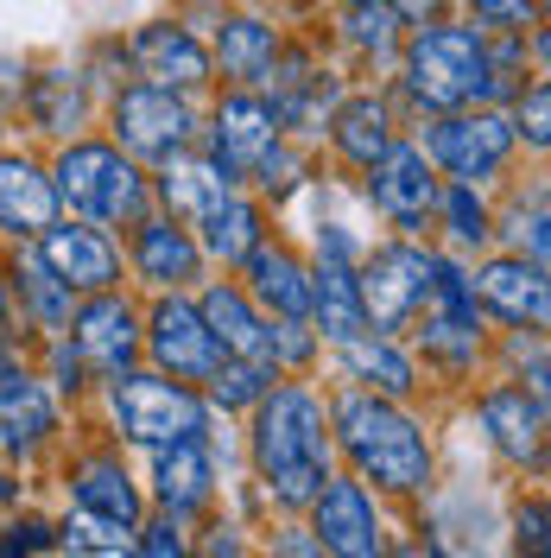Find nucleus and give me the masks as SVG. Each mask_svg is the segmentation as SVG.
I'll use <instances>...</instances> for the list:
<instances>
[{
  "label": "nucleus",
  "mask_w": 551,
  "mask_h": 558,
  "mask_svg": "<svg viewBox=\"0 0 551 558\" xmlns=\"http://www.w3.org/2000/svg\"><path fill=\"white\" fill-rule=\"evenodd\" d=\"M229 191H242V178L229 172V166H216L204 146H191V153H177L166 166H152V209H166L177 222H197Z\"/></svg>",
  "instance_id": "nucleus-31"
},
{
  "label": "nucleus",
  "mask_w": 551,
  "mask_h": 558,
  "mask_svg": "<svg viewBox=\"0 0 551 558\" xmlns=\"http://www.w3.org/2000/svg\"><path fill=\"white\" fill-rule=\"evenodd\" d=\"M463 20H476L482 33L526 38L532 26H546V0H463Z\"/></svg>",
  "instance_id": "nucleus-46"
},
{
  "label": "nucleus",
  "mask_w": 551,
  "mask_h": 558,
  "mask_svg": "<svg viewBox=\"0 0 551 558\" xmlns=\"http://www.w3.org/2000/svg\"><path fill=\"white\" fill-rule=\"evenodd\" d=\"M305 324L317 330V343L336 349L348 337L368 330V312H362V286H355V260H310V312Z\"/></svg>",
  "instance_id": "nucleus-33"
},
{
  "label": "nucleus",
  "mask_w": 551,
  "mask_h": 558,
  "mask_svg": "<svg viewBox=\"0 0 551 558\" xmlns=\"http://www.w3.org/2000/svg\"><path fill=\"white\" fill-rule=\"evenodd\" d=\"M102 128L134 166L152 172V166H166V159L191 153V146L204 140V102L127 76V83H114V89L102 96Z\"/></svg>",
  "instance_id": "nucleus-6"
},
{
  "label": "nucleus",
  "mask_w": 551,
  "mask_h": 558,
  "mask_svg": "<svg viewBox=\"0 0 551 558\" xmlns=\"http://www.w3.org/2000/svg\"><path fill=\"white\" fill-rule=\"evenodd\" d=\"M387 558H431V553L418 546V533H413V526H400V533H393V546H387Z\"/></svg>",
  "instance_id": "nucleus-53"
},
{
  "label": "nucleus",
  "mask_w": 551,
  "mask_h": 558,
  "mask_svg": "<svg viewBox=\"0 0 551 558\" xmlns=\"http://www.w3.org/2000/svg\"><path fill=\"white\" fill-rule=\"evenodd\" d=\"M139 488H146V508H152V514H172V521H184V526L197 521V514H209V508L222 501V488H229L216 425L197 432V438H177L166 451H146Z\"/></svg>",
  "instance_id": "nucleus-12"
},
{
  "label": "nucleus",
  "mask_w": 551,
  "mask_h": 558,
  "mask_svg": "<svg viewBox=\"0 0 551 558\" xmlns=\"http://www.w3.org/2000/svg\"><path fill=\"white\" fill-rule=\"evenodd\" d=\"M0 140H7V108H0Z\"/></svg>",
  "instance_id": "nucleus-56"
},
{
  "label": "nucleus",
  "mask_w": 551,
  "mask_h": 558,
  "mask_svg": "<svg viewBox=\"0 0 551 558\" xmlns=\"http://www.w3.org/2000/svg\"><path fill=\"white\" fill-rule=\"evenodd\" d=\"M438 166L425 159V146L413 140V128L380 153L362 172V204L375 209V222H387L393 235H418L431 242V209H438Z\"/></svg>",
  "instance_id": "nucleus-11"
},
{
  "label": "nucleus",
  "mask_w": 551,
  "mask_h": 558,
  "mask_svg": "<svg viewBox=\"0 0 551 558\" xmlns=\"http://www.w3.org/2000/svg\"><path fill=\"white\" fill-rule=\"evenodd\" d=\"M0 274H7V299H13V330H20L26 343L64 337L70 312H76V292L38 260L33 242H7L0 247Z\"/></svg>",
  "instance_id": "nucleus-22"
},
{
  "label": "nucleus",
  "mask_w": 551,
  "mask_h": 558,
  "mask_svg": "<svg viewBox=\"0 0 551 558\" xmlns=\"http://www.w3.org/2000/svg\"><path fill=\"white\" fill-rule=\"evenodd\" d=\"M323 362V343L305 317H273V368L279 375H317Z\"/></svg>",
  "instance_id": "nucleus-45"
},
{
  "label": "nucleus",
  "mask_w": 551,
  "mask_h": 558,
  "mask_svg": "<svg viewBox=\"0 0 551 558\" xmlns=\"http://www.w3.org/2000/svg\"><path fill=\"white\" fill-rule=\"evenodd\" d=\"M139 355H146V368H159L172 381H191V387H204L216 375V362H222V349H216L191 292L139 299Z\"/></svg>",
  "instance_id": "nucleus-13"
},
{
  "label": "nucleus",
  "mask_w": 551,
  "mask_h": 558,
  "mask_svg": "<svg viewBox=\"0 0 551 558\" xmlns=\"http://www.w3.org/2000/svg\"><path fill=\"white\" fill-rule=\"evenodd\" d=\"M96 413H102L108 445H121V451H134V457L166 451L177 438H197V432L216 425L204 387L172 381V375H159V368H146V362L96 387Z\"/></svg>",
  "instance_id": "nucleus-5"
},
{
  "label": "nucleus",
  "mask_w": 551,
  "mask_h": 558,
  "mask_svg": "<svg viewBox=\"0 0 551 558\" xmlns=\"http://www.w3.org/2000/svg\"><path fill=\"white\" fill-rule=\"evenodd\" d=\"M431 235L444 254H463V260H476L494 247V197H488L482 184H456L444 178L438 184V209H431Z\"/></svg>",
  "instance_id": "nucleus-34"
},
{
  "label": "nucleus",
  "mask_w": 551,
  "mask_h": 558,
  "mask_svg": "<svg viewBox=\"0 0 551 558\" xmlns=\"http://www.w3.org/2000/svg\"><path fill=\"white\" fill-rule=\"evenodd\" d=\"M127 45V70H134L139 83H159V89H172V96H191V102H204L209 89H216V64H209V38L191 26V20H146L134 33L121 38Z\"/></svg>",
  "instance_id": "nucleus-16"
},
{
  "label": "nucleus",
  "mask_w": 551,
  "mask_h": 558,
  "mask_svg": "<svg viewBox=\"0 0 551 558\" xmlns=\"http://www.w3.org/2000/svg\"><path fill=\"white\" fill-rule=\"evenodd\" d=\"M330 445H336V470L368 483L393 508H413L438 483V438H431L425 413L406 400L336 387L330 393Z\"/></svg>",
  "instance_id": "nucleus-2"
},
{
  "label": "nucleus",
  "mask_w": 551,
  "mask_h": 558,
  "mask_svg": "<svg viewBox=\"0 0 551 558\" xmlns=\"http://www.w3.org/2000/svg\"><path fill=\"white\" fill-rule=\"evenodd\" d=\"M476 425H482V445L494 451V463L507 470V476H546V457H551V407L546 393H532L526 381H507V375H494V381L476 387Z\"/></svg>",
  "instance_id": "nucleus-9"
},
{
  "label": "nucleus",
  "mask_w": 551,
  "mask_h": 558,
  "mask_svg": "<svg viewBox=\"0 0 551 558\" xmlns=\"http://www.w3.org/2000/svg\"><path fill=\"white\" fill-rule=\"evenodd\" d=\"M0 558H58V521L45 508H13L0 521Z\"/></svg>",
  "instance_id": "nucleus-43"
},
{
  "label": "nucleus",
  "mask_w": 551,
  "mask_h": 558,
  "mask_svg": "<svg viewBox=\"0 0 551 558\" xmlns=\"http://www.w3.org/2000/svg\"><path fill=\"white\" fill-rule=\"evenodd\" d=\"M33 368L64 407H89V400H96V375L83 368V355L70 349V337H45V343H33Z\"/></svg>",
  "instance_id": "nucleus-40"
},
{
  "label": "nucleus",
  "mask_w": 551,
  "mask_h": 558,
  "mask_svg": "<svg viewBox=\"0 0 551 558\" xmlns=\"http://www.w3.org/2000/svg\"><path fill=\"white\" fill-rule=\"evenodd\" d=\"M330 7H362V0H330Z\"/></svg>",
  "instance_id": "nucleus-55"
},
{
  "label": "nucleus",
  "mask_w": 551,
  "mask_h": 558,
  "mask_svg": "<svg viewBox=\"0 0 551 558\" xmlns=\"http://www.w3.org/2000/svg\"><path fill=\"white\" fill-rule=\"evenodd\" d=\"M33 501V476L20 470V463H0V521L13 514V508H26Z\"/></svg>",
  "instance_id": "nucleus-50"
},
{
  "label": "nucleus",
  "mask_w": 551,
  "mask_h": 558,
  "mask_svg": "<svg viewBox=\"0 0 551 558\" xmlns=\"http://www.w3.org/2000/svg\"><path fill=\"white\" fill-rule=\"evenodd\" d=\"M64 209L51 191V166L0 140V242H38V229H51Z\"/></svg>",
  "instance_id": "nucleus-26"
},
{
  "label": "nucleus",
  "mask_w": 551,
  "mask_h": 558,
  "mask_svg": "<svg viewBox=\"0 0 551 558\" xmlns=\"http://www.w3.org/2000/svg\"><path fill=\"white\" fill-rule=\"evenodd\" d=\"M330 38H336V51H343V64L355 70V76H387L393 58H400L406 26L393 20V7H387V0H362V7H336Z\"/></svg>",
  "instance_id": "nucleus-32"
},
{
  "label": "nucleus",
  "mask_w": 551,
  "mask_h": 558,
  "mask_svg": "<svg viewBox=\"0 0 551 558\" xmlns=\"http://www.w3.org/2000/svg\"><path fill=\"white\" fill-rule=\"evenodd\" d=\"M387 7H393V20H400L406 33H413V26H431V20H444L450 13V0H387Z\"/></svg>",
  "instance_id": "nucleus-51"
},
{
  "label": "nucleus",
  "mask_w": 551,
  "mask_h": 558,
  "mask_svg": "<svg viewBox=\"0 0 551 558\" xmlns=\"http://www.w3.org/2000/svg\"><path fill=\"white\" fill-rule=\"evenodd\" d=\"M336 355V375L343 387H362V393H380V400H406L418 407L425 400V368H418V355L406 337H393V330H362V337H348V343L330 349Z\"/></svg>",
  "instance_id": "nucleus-25"
},
{
  "label": "nucleus",
  "mask_w": 551,
  "mask_h": 558,
  "mask_svg": "<svg viewBox=\"0 0 551 558\" xmlns=\"http://www.w3.org/2000/svg\"><path fill=\"white\" fill-rule=\"evenodd\" d=\"M400 134H406V114L393 108L387 83H355V89L336 96V108H330V121H323L317 140H330V159L362 178Z\"/></svg>",
  "instance_id": "nucleus-21"
},
{
  "label": "nucleus",
  "mask_w": 551,
  "mask_h": 558,
  "mask_svg": "<svg viewBox=\"0 0 551 558\" xmlns=\"http://www.w3.org/2000/svg\"><path fill=\"white\" fill-rule=\"evenodd\" d=\"M507 553L514 558H551V501L539 488L507 495Z\"/></svg>",
  "instance_id": "nucleus-42"
},
{
  "label": "nucleus",
  "mask_w": 551,
  "mask_h": 558,
  "mask_svg": "<svg viewBox=\"0 0 551 558\" xmlns=\"http://www.w3.org/2000/svg\"><path fill=\"white\" fill-rule=\"evenodd\" d=\"M285 51V26L260 7H222L216 33H209V64L222 89H260L273 58Z\"/></svg>",
  "instance_id": "nucleus-24"
},
{
  "label": "nucleus",
  "mask_w": 551,
  "mask_h": 558,
  "mask_svg": "<svg viewBox=\"0 0 551 558\" xmlns=\"http://www.w3.org/2000/svg\"><path fill=\"white\" fill-rule=\"evenodd\" d=\"M242 457L247 488L242 514L254 526L273 514H305L310 495L336 476V445H330V393L317 375H279L254 413L242 418Z\"/></svg>",
  "instance_id": "nucleus-1"
},
{
  "label": "nucleus",
  "mask_w": 551,
  "mask_h": 558,
  "mask_svg": "<svg viewBox=\"0 0 551 558\" xmlns=\"http://www.w3.org/2000/svg\"><path fill=\"white\" fill-rule=\"evenodd\" d=\"M501 362H507V381H526L532 393H551L546 330H501Z\"/></svg>",
  "instance_id": "nucleus-44"
},
{
  "label": "nucleus",
  "mask_w": 551,
  "mask_h": 558,
  "mask_svg": "<svg viewBox=\"0 0 551 558\" xmlns=\"http://www.w3.org/2000/svg\"><path fill=\"white\" fill-rule=\"evenodd\" d=\"M310 140H279L273 153L260 159V172L247 178V191L260 197L267 209H279V204H292L298 191H310Z\"/></svg>",
  "instance_id": "nucleus-39"
},
{
  "label": "nucleus",
  "mask_w": 551,
  "mask_h": 558,
  "mask_svg": "<svg viewBox=\"0 0 551 558\" xmlns=\"http://www.w3.org/2000/svg\"><path fill=\"white\" fill-rule=\"evenodd\" d=\"M191 235H197V247H204L209 274H235L247 254L273 235V209L242 184V191H229L216 209H204V216L191 222Z\"/></svg>",
  "instance_id": "nucleus-30"
},
{
  "label": "nucleus",
  "mask_w": 551,
  "mask_h": 558,
  "mask_svg": "<svg viewBox=\"0 0 551 558\" xmlns=\"http://www.w3.org/2000/svg\"><path fill=\"white\" fill-rule=\"evenodd\" d=\"M413 140L425 146V159L438 166V178H456V184H482L494 191L501 178L514 172L519 159V140L507 108H450V114H425L413 128Z\"/></svg>",
  "instance_id": "nucleus-7"
},
{
  "label": "nucleus",
  "mask_w": 551,
  "mask_h": 558,
  "mask_svg": "<svg viewBox=\"0 0 551 558\" xmlns=\"http://www.w3.org/2000/svg\"><path fill=\"white\" fill-rule=\"evenodd\" d=\"M469 292L494 330H546L551 324V274L546 260H526L507 247H488L469 260Z\"/></svg>",
  "instance_id": "nucleus-17"
},
{
  "label": "nucleus",
  "mask_w": 551,
  "mask_h": 558,
  "mask_svg": "<svg viewBox=\"0 0 551 558\" xmlns=\"http://www.w3.org/2000/svg\"><path fill=\"white\" fill-rule=\"evenodd\" d=\"M64 337H70V349L83 355V368L96 375V387L146 362V355H139V299L127 292V286L76 299V312H70V324H64Z\"/></svg>",
  "instance_id": "nucleus-18"
},
{
  "label": "nucleus",
  "mask_w": 551,
  "mask_h": 558,
  "mask_svg": "<svg viewBox=\"0 0 551 558\" xmlns=\"http://www.w3.org/2000/svg\"><path fill=\"white\" fill-rule=\"evenodd\" d=\"M191 558H260V526L242 508L216 501L209 514L191 521Z\"/></svg>",
  "instance_id": "nucleus-37"
},
{
  "label": "nucleus",
  "mask_w": 551,
  "mask_h": 558,
  "mask_svg": "<svg viewBox=\"0 0 551 558\" xmlns=\"http://www.w3.org/2000/svg\"><path fill=\"white\" fill-rule=\"evenodd\" d=\"M127 558H191V526L146 508V521L134 526V553Z\"/></svg>",
  "instance_id": "nucleus-47"
},
{
  "label": "nucleus",
  "mask_w": 551,
  "mask_h": 558,
  "mask_svg": "<svg viewBox=\"0 0 551 558\" xmlns=\"http://www.w3.org/2000/svg\"><path fill=\"white\" fill-rule=\"evenodd\" d=\"M0 330H13V299H7V274H0Z\"/></svg>",
  "instance_id": "nucleus-54"
},
{
  "label": "nucleus",
  "mask_w": 551,
  "mask_h": 558,
  "mask_svg": "<svg viewBox=\"0 0 551 558\" xmlns=\"http://www.w3.org/2000/svg\"><path fill=\"white\" fill-rule=\"evenodd\" d=\"M121 260H127V286L152 292H197L209 279V260L191 222H177L166 209H146L134 229H121Z\"/></svg>",
  "instance_id": "nucleus-15"
},
{
  "label": "nucleus",
  "mask_w": 551,
  "mask_h": 558,
  "mask_svg": "<svg viewBox=\"0 0 551 558\" xmlns=\"http://www.w3.org/2000/svg\"><path fill=\"white\" fill-rule=\"evenodd\" d=\"M431 267H438V247L418 242V235H387V242L362 247L355 286H362L368 330L406 337V324H413V317L425 312V299H431Z\"/></svg>",
  "instance_id": "nucleus-8"
},
{
  "label": "nucleus",
  "mask_w": 551,
  "mask_h": 558,
  "mask_svg": "<svg viewBox=\"0 0 551 558\" xmlns=\"http://www.w3.org/2000/svg\"><path fill=\"white\" fill-rule=\"evenodd\" d=\"M317 539L323 558H387L393 546V501H380L368 483H355L348 470H336L330 483L310 495V508L298 514Z\"/></svg>",
  "instance_id": "nucleus-10"
},
{
  "label": "nucleus",
  "mask_w": 551,
  "mask_h": 558,
  "mask_svg": "<svg viewBox=\"0 0 551 558\" xmlns=\"http://www.w3.org/2000/svg\"><path fill=\"white\" fill-rule=\"evenodd\" d=\"M20 108H26V121L45 140H76V134H89V121H96V83L83 76V64L26 70Z\"/></svg>",
  "instance_id": "nucleus-29"
},
{
  "label": "nucleus",
  "mask_w": 551,
  "mask_h": 558,
  "mask_svg": "<svg viewBox=\"0 0 551 558\" xmlns=\"http://www.w3.org/2000/svg\"><path fill=\"white\" fill-rule=\"evenodd\" d=\"M273 381H279V368H267V362L222 355V362H216V375L204 381V400H209V413H216V418H247V413H254V400H260Z\"/></svg>",
  "instance_id": "nucleus-36"
},
{
  "label": "nucleus",
  "mask_w": 551,
  "mask_h": 558,
  "mask_svg": "<svg viewBox=\"0 0 551 558\" xmlns=\"http://www.w3.org/2000/svg\"><path fill=\"white\" fill-rule=\"evenodd\" d=\"M387 96L406 121L425 114H450V108H507L514 102V83L494 70L488 58V33L463 13H444L431 26H413L400 38V58L387 70Z\"/></svg>",
  "instance_id": "nucleus-3"
},
{
  "label": "nucleus",
  "mask_w": 551,
  "mask_h": 558,
  "mask_svg": "<svg viewBox=\"0 0 551 558\" xmlns=\"http://www.w3.org/2000/svg\"><path fill=\"white\" fill-rule=\"evenodd\" d=\"M38 260L64 279L76 299L89 292H114L127 286V260H121V235L114 229H96V222H76V216H58L51 229H38Z\"/></svg>",
  "instance_id": "nucleus-20"
},
{
  "label": "nucleus",
  "mask_w": 551,
  "mask_h": 558,
  "mask_svg": "<svg viewBox=\"0 0 551 558\" xmlns=\"http://www.w3.org/2000/svg\"><path fill=\"white\" fill-rule=\"evenodd\" d=\"M507 121H514L519 153L546 159V153H551V83H546V76H526V83H519L514 102H507Z\"/></svg>",
  "instance_id": "nucleus-41"
},
{
  "label": "nucleus",
  "mask_w": 551,
  "mask_h": 558,
  "mask_svg": "<svg viewBox=\"0 0 551 558\" xmlns=\"http://www.w3.org/2000/svg\"><path fill=\"white\" fill-rule=\"evenodd\" d=\"M235 279H242V292L267 317H305L310 312V254L298 242H285L279 229L235 267Z\"/></svg>",
  "instance_id": "nucleus-28"
},
{
  "label": "nucleus",
  "mask_w": 551,
  "mask_h": 558,
  "mask_svg": "<svg viewBox=\"0 0 551 558\" xmlns=\"http://www.w3.org/2000/svg\"><path fill=\"white\" fill-rule=\"evenodd\" d=\"M26 368H33V343L20 330H0V387H13Z\"/></svg>",
  "instance_id": "nucleus-49"
},
{
  "label": "nucleus",
  "mask_w": 551,
  "mask_h": 558,
  "mask_svg": "<svg viewBox=\"0 0 551 558\" xmlns=\"http://www.w3.org/2000/svg\"><path fill=\"white\" fill-rule=\"evenodd\" d=\"M58 483H64L70 508H83V514H102L114 526H139L146 521V488H139V470L127 463L121 445H83V451L64 457V470H58Z\"/></svg>",
  "instance_id": "nucleus-19"
},
{
  "label": "nucleus",
  "mask_w": 551,
  "mask_h": 558,
  "mask_svg": "<svg viewBox=\"0 0 551 558\" xmlns=\"http://www.w3.org/2000/svg\"><path fill=\"white\" fill-rule=\"evenodd\" d=\"M58 445H64V400L38 381V368H26L13 387H0V463L33 470L58 457Z\"/></svg>",
  "instance_id": "nucleus-23"
},
{
  "label": "nucleus",
  "mask_w": 551,
  "mask_h": 558,
  "mask_svg": "<svg viewBox=\"0 0 551 558\" xmlns=\"http://www.w3.org/2000/svg\"><path fill=\"white\" fill-rule=\"evenodd\" d=\"M494 247L526 254V260H546V254H551V197H546V184L514 191L507 209L494 204Z\"/></svg>",
  "instance_id": "nucleus-35"
},
{
  "label": "nucleus",
  "mask_w": 551,
  "mask_h": 558,
  "mask_svg": "<svg viewBox=\"0 0 551 558\" xmlns=\"http://www.w3.org/2000/svg\"><path fill=\"white\" fill-rule=\"evenodd\" d=\"M26 70H33V64H20V58H0V108H20Z\"/></svg>",
  "instance_id": "nucleus-52"
},
{
  "label": "nucleus",
  "mask_w": 551,
  "mask_h": 558,
  "mask_svg": "<svg viewBox=\"0 0 551 558\" xmlns=\"http://www.w3.org/2000/svg\"><path fill=\"white\" fill-rule=\"evenodd\" d=\"M362 235L348 229V222H317V235H310V260H362Z\"/></svg>",
  "instance_id": "nucleus-48"
},
{
  "label": "nucleus",
  "mask_w": 551,
  "mask_h": 558,
  "mask_svg": "<svg viewBox=\"0 0 551 558\" xmlns=\"http://www.w3.org/2000/svg\"><path fill=\"white\" fill-rule=\"evenodd\" d=\"M204 102L209 108H204V140L197 146L216 166H229L242 184L260 172V159L273 153L279 140H292L267 89H209Z\"/></svg>",
  "instance_id": "nucleus-14"
},
{
  "label": "nucleus",
  "mask_w": 551,
  "mask_h": 558,
  "mask_svg": "<svg viewBox=\"0 0 551 558\" xmlns=\"http://www.w3.org/2000/svg\"><path fill=\"white\" fill-rule=\"evenodd\" d=\"M191 299H197V312H204L209 337H216L222 355H247V362H267V368H273V317L242 292V279L209 274Z\"/></svg>",
  "instance_id": "nucleus-27"
},
{
  "label": "nucleus",
  "mask_w": 551,
  "mask_h": 558,
  "mask_svg": "<svg viewBox=\"0 0 551 558\" xmlns=\"http://www.w3.org/2000/svg\"><path fill=\"white\" fill-rule=\"evenodd\" d=\"M51 521H58V558H127L134 553V526H114L102 514H83V508H64Z\"/></svg>",
  "instance_id": "nucleus-38"
},
{
  "label": "nucleus",
  "mask_w": 551,
  "mask_h": 558,
  "mask_svg": "<svg viewBox=\"0 0 551 558\" xmlns=\"http://www.w3.org/2000/svg\"><path fill=\"white\" fill-rule=\"evenodd\" d=\"M51 166V191L58 209L76 222H96V229H134L139 216L152 209V172L134 166L108 134H76L58 140V153L45 159Z\"/></svg>",
  "instance_id": "nucleus-4"
}]
</instances>
